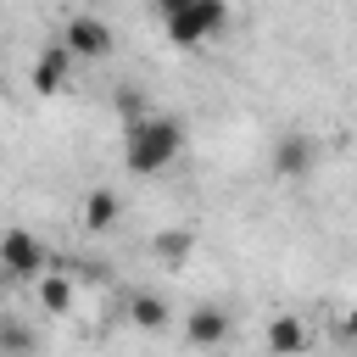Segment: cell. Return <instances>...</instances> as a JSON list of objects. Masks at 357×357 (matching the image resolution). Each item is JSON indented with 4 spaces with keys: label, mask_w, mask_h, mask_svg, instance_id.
<instances>
[{
    "label": "cell",
    "mask_w": 357,
    "mask_h": 357,
    "mask_svg": "<svg viewBox=\"0 0 357 357\" xmlns=\"http://www.w3.org/2000/svg\"><path fill=\"white\" fill-rule=\"evenodd\" d=\"M268 346H273V351H301V346H307V329H301L296 318H273V324H268Z\"/></svg>",
    "instance_id": "7c38bea8"
},
{
    "label": "cell",
    "mask_w": 357,
    "mask_h": 357,
    "mask_svg": "<svg viewBox=\"0 0 357 357\" xmlns=\"http://www.w3.org/2000/svg\"><path fill=\"white\" fill-rule=\"evenodd\" d=\"M112 106H117V117H123V123H134V117H145V95H139L134 84H123V89L112 95Z\"/></svg>",
    "instance_id": "4fadbf2b"
},
{
    "label": "cell",
    "mask_w": 357,
    "mask_h": 357,
    "mask_svg": "<svg viewBox=\"0 0 357 357\" xmlns=\"http://www.w3.org/2000/svg\"><path fill=\"white\" fill-rule=\"evenodd\" d=\"M33 290H39V307H45V312H56V318L73 307V284H67L61 273H45V279H33Z\"/></svg>",
    "instance_id": "30bf717a"
},
{
    "label": "cell",
    "mask_w": 357,
    "mask_h": 357,
    "mask_svg": "<svg viewBox=\"0 0 357 357\" xmlns=\"http://www.w3.org/2000/svg\"><path fill=\"white\" fill-rule=\"evenodd\" d=\"M151 251H156L167 268H184V262H190V251H195V234H190V229H162V234L151 240Z\"/></svg>",
    "instance_id": "9c48e42d"
},
{
    "label": "cell",
    "mask_w": 357,
    "mask_h": 357,
    "mask_svg": "<svg viewBox=\"0 0 357 357\" xmlns=\"http://www.w3.org/2000/svg\"><path fill=\"white\" fill-rule=\"evenodd\" d=\"M73 45L67 39H56V45H45L39 50V61H33V89L39 95H61V84H67V73H73Z\"/></svg>",
    "instance_id": "8992f818"
},
{
    "label": "cell",
    "mask_w": 357,
    "mask_h": 357,
    "mask_svg": "<svg viewBox=\"0 0 357 357\" xmlns=\"http://www.w3.org/2000/svg\"><path fill=\"white\" fill-rule=\"evenodd\" d=\"M0 268H6L11 284H28V279H45V273H50V251H45V240H33L28 229H6V240H0Z\"/></svg>",
    "instance_id": "3957f363"
},
{
    "label": "cell",
    "mask_w": 357,
    "mask_h": 357,
    "mask_svg": "<svg viewBox=\"0 0 357 357\" xmlns=\"http://www.w3.org/2000/svg\"><path fill=\"white\" fill-rule=\"evenodd\" d=\"M117 218H123V201H117L112 190H89V195H84V229L106 234V229H117Z\"/></svg>",
    "instance_id": "ba28073f"
},
{
    "label": "cell",
    "mask_w": 357,
    "mask_h": 357,
    "mask_svg": "<svg viewBox=\"0 0 357 357\" xmlns=\"http://www.w3.org/2000/svg\"><path fill=\"white\" fill-rule=\"evenodd\" d=\"M223 22H229V6H223V0H184L173 17H162V28H167V39H173L178 50H195V45L212 39Z\"/></svg>",
    "instance_id": "7a4b0ae2"
},
{
    "label": "cell",
    "mask_w": 357,
    "mask_h": 357,
    "mask_svg": "<svg viewBox=\"0 0 357 357\" xmlns=\"http://www.w3.org/2000/svg\"><path fill=\"white\" fill-rule=\"evenodd\" d=\"M61 39L73 45V56H84V61H106L112 56V22L106 17H89V11H78V17H67V28H61Z\"/></svg>",
    "instance_id": "277c9868"
},
{
    "label": "cell",
    "mask_w": 357,
    "mask_h": 357,
    "mask_svg": "<svg viewBox=\"0 0 357 357\" xmlns=\"http://www.w3.org/2000/svg\"><path fill=\"white\" fill-rule=\"evenodd\" d=\"M312 162H318L312 134H279V145H273V178L296 184V178H307V173H312Z\"/></svg>",
    "instance_id": "5b68a950"
},
{
    "label": "cell",
    "mask_w": 357,
    "mask_h": 357,
    "mask_svg": "<svg viewBox=\"0 0 357 357\" xmlns=\"http://www.w3.org/2000/svg\"><path fill=\"white\" fill-rule=\"evenodd\" d=\"M11 351H33V340H28L17 324H6V329H0V357H11Z\"/></svg>",
    "instance_id": "5bb4252c"
},
{
    "label": "cell",
    "mask_w": 357,
    "mask_h": 357,
    "mask_svg": "<svg viewBox=\"0 0 357 357\" xmlns=\"http://www.w3.org/2000/svg\"><path fill=\"white\" fill-rule=\"evenodd\" d=\"M128 312H134L139 329H162V324H167V301L151 296V290H134V296H128Z\"/></svg>",
    "instance_id": "8fae6325"
},
{
    "label": "cell",
    "mask_w": 357,
    "mask_h": 357,
    "mask_svg": "<svg viewBox=\"0 0 357 357\" xmlns=\"http://www.w3.org/2000/svg\"><path fill=\"white\" fill-rule=\"evenodd\" d=\"M178 6H184V0H156V11H162V17H173Z\"/></svg>",
    "instance_id": "9a60e30c"
},
{
    "label": "cell",
    "mask_w": 357,
    "mask_h": 357,
    "mask_svg": "<svg viewBox=\"0 0 357 357\" xmlns=\"http://www.w3.org/2000/svg\"><path fill=\"white\" fill-rule=\"evenodd\" d=\"M184 335H190V346H223L229 340V312L223 307H195L184 318Z\"/></svg>",
    "instance_id": "52a82bcc"
},
{
    "label": "cell",
    "mask_w": 357,
    "mask_h": 357,
    "mask_svg": "<svg viewBox=\"0 0 357 357\" xmlns=\"http://www.w3.org/2000/svg\"><path fill=\"white\" fill-rule=\"evenodd\" d=\"M346 335H351V340H357V307H351V312H346Z\"/></svg>",
    "instance_id": "2e32d148"
},
{
    "label": "cell",
    "mask_w": 357,
    "mask_h": 357,
    "mask_svg": "<svg viewBox=\"0 0 357 357\" xmlns=\"http://www.w3.org/2000/svg\"><path fill=\"white\" fill-rule=\"evenodd\" d=\"M178 151H184V123H178V117H156V112H145V117L128 123V139H123V162H128V173L151 178V173L173 167Z\"/></svg>",
    "instance_id": "6da1fadb"
}]
</instances>
